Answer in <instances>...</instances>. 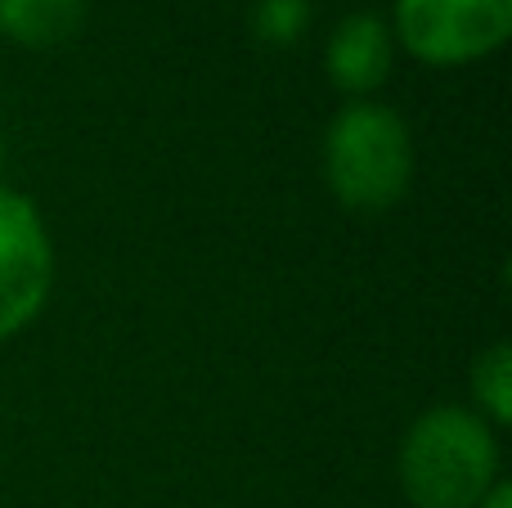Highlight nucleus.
<instances>
[{"mask_svg": "<svg viewBox=\"0 0 512 508\" xmlns=\"http://www.w3.org/2000/svg\"><path fill=\"white\" fill-rule=\"evenodd\" d=\"M495 477V428L459 405L427 410L400 446V486L414 508H477Z\"/></svg>", "mask_w": 512, "mask_h": 508, "instance_id": "nucleus-1", "label": "nucleus"}, {"mask_svg": "<svg viewBox=\"0 0 512 508\" xmlns=\"http://www.w3.org/2000/svg\"><path fill=\"white\" fill-rule=\"evenodd\" d=\"M324 180L351 212H387L409 194L414 140L396 108L355 99L324 135Z\"/></svg>", "mask_w": 512, "mask_h": 508, "instance_id": "nucleus-2", "label": "nucleus"}, {"mask_svg": "<svg viewBox=\"0 0 512 508\" xmlns=\"http://www.w3.org/2000/svg\"><path fill=\"white\" fill-rule=\"evenodd\" d=\"M405 50L436 68L486 59L512 36V0H396Z\"/></svg>", "mask_w": 512, "mask_h": 508, "instance_id": "nucleus-3", "label": "nucleus"}, {"mask_svg": "<svg viewBox=\"0 0 512 508\" xmlns=\"http://www.w3.org/2000/svg\"><path fill=\"white\" fill-rule=\"evenodd\" d=\"M54 284V248L32 198L0 189V342L36 320Z\"/></svg>", "mask_w": 512, "mask_h": 508, "instance_id": "nucleus-4", "label": "nucleus"}, {"mask_svg": "<svg viewBox=\"0 0 512 508\" xmlns=\"http://www.w3.org/2000/svg\"><path fill=\"white\" fill-rule=\"evenodd\" d=\"M396 63V36L378 14H346L333 27L324 50L328 81L342 86L346 95H369L391 77Z\"/></svg>", "mask_w": 512, "mask_h": 508, "instance_id": "nucleus-5", "label": "nucleus"}, {"mask_svg": "<svg viewBox=\"0 0 512 508\" xmlns=\"http://www.w3.org/2000/svg\"><path fill=\"white\" fill-rule=\"evenodd\" d=\"M86 18V0H0V32L27 50L63 45Z\"/></svg>", "mask_w": 512, "mask_h": 508, "instance_id": "nucleus-6", "label": "nucleus"}, {"mask_svg": "<svg viewBox=\"0 0 512 508\" xmlns=\"http://www.w3.org/2000/svg\"><path fill=\"white\" fill-rule=\"evenodd\" d=\"M472 392L477 405L486 410L490 428H504L512 419V347L495 342L490 351H481L477 365H472Z\"/></svg>", "mask_w": 512, "mask_h": 508, "instance_id": "nucleus-7", "label": "nucleus"}, {"mask_svg": "<svg viewBox=\"0 0 512 508\" xmlns=\"http://www.w3.org/2000/svg\"><path fill=\"white\" fill-rule=\"evenodd\" d=\"M310 27V0H256L252 32L265 45H292Z\"/></svg>", "mask_w": 512, "mask_h": 508, "instance_id": "nucleus-8", "label": "nucleus"}, {"mask_svg": "<svg viewBox=\"0 0 512 508\" xmlns=\"http://www.w3.org/2000/svg\"><path fill=\"white\" fill-rule=\"evenodd\" d=\"M477 508H512V486L504 482V477H495V482H490V491L481 495Z\"/></svg>", "mask_w": 512, "mask_h": 508, "instance_id": "nucleus-9", "label": "nucleus"}, {"mask_svg": "<svg viewBox=\"0 0 512 508\" xmlns=\"http://www.w3.org/2000/svg\"><path fill=\"white\" fill-rule=\"evenodd\" d=\"M0 162H5V144H0Z\"/></svg>", "mask_w": 512, "mask_h": 508, "instance_id": "nucleus-10", "label": "nucleus"}]
</instances>
